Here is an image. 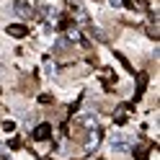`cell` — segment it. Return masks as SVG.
Listing matches in <instances>:
<instances>
[{
	"label": "cell",
	"instance_id": "6da1fadb",
	"mask_svg": "<svg viewBox=\"0 0 160 160\" xmlns=\"http://www.w3.org/2000/svg\"><path fill=\"white\" fill-rule=\"evenodd\" d=\"M111 152H129V139H124L122 132L111 134Z\"/></svg>",
	"mask_w": 160,
	"mask_h": 160
},
{
	"label": "cell",
	"instance_id": "7a4b0ae2",
	"mask_svg": "<svg viewBox=\"0 0 160 160\" xmlns=\"http://www.w3.org/2000/svg\"><path fill=\"white\" fill-rule=\"evenodd\" d=\"M13 13L18 18H28V16H31V8H28L26 0H13Z\"/></svg>",
	"mask_w": 160,
	"mask_h": 160
},
{
	"label": "cell",
	"instance_id": "3957f363",
	"mask_svg": "<svg viewBox=\"0 0 160 160\" xmlns=\"http://www.w3.org/2000/svg\"><path fill=\"white\" fill-rule=\"evenodd\" d=\"M8 34L16 36V39H23V36L28 34V28H26L23 23H11V26H8Z\"/></svg>",
	"mask_w": 160,
	"mask_h": 160
},
{
	"label": "cell",
	"instance_id": "277c9868",
	"mask_svg": "<svg viewBox=\"0 0 160 160\" xmlns=\"http://www.w3.org/2000/svg\"><path fill=\"white\" fill-rule=\"evenodd\" d=\"M49 137H52V127L49 124H39L34 129V139H49Z\"/></svg>",
	"mask_w": 160,
	"mask_h": 160
},
{
	"label": "cell",
	"instance_id": "5b68a950",
	"mask_svg": "<svg viewBox=\"0 0 160 160\" xmlns=\"http://www.w3.org/2000/svg\"><path fill=\"white\" fill-rule=\"evenodd\" d=\"M80 122L88 124V127H96V114H83V116H80Z\"/></svg>",
	"mask_w": 160,
	"mask_h": 160
},
{
	"label": "cell",
	"instance_id": "8992f818",
	"mask_svg": "<svg viewBox=\"0 0 160 160\" xmlns=\"http://www.w3.org/2000/svg\"><path fill=\"white\" fill-rule=\"evenodd\" d=\"M96 145H98V132H91L88 134V150H96Z\"/></svg>",
	"mask_w": 160,
	"mask_h": 160
},
{
	"label": "cell",
	"instance_id": "52a82bcc",
	"mask_svg": "<svg viewBox=\"0 0 160 160\" xmlns=\"http://www.w3.org/2000/svg\"><path fill=\"white\" fill-rule=\"evenodd\" d=\"M134 155H137V160H147V150H145V147H139Z\"/></svg>",
	"mask_w": 160,
	"mask_h": 160
},
{
	"label": "cell",
	"instance_id": "ba28073f",
	"mask_svg": "<svg viewBox=\"0 0 160 160\" xmlns=\"http://www.w3.org/2000/svg\"><path fill=\"white\" fill-rule=\"evenodd\" d=\"M72 13H75L78 18H85V11H83V8H80V5H72Z\"/></svg>",
	"mask_w": 160,
	"mask_h": 160
},
{
	"label": "cell",
	"instance_id": "9c48e42d",
	"mask_svg": "<svg viewBox=\"0 0 160 160\" xmlns=\"http://www.w3.org/2000/svg\"><path fill=\"white\" fill-rule=\"evenodd\" d=\"M70 39H72V42H80V34L75 31V28H70Z\"/></svg>",
	"mask_w": 160,
	"mask_h": 160
},
{
	"label": "cell",
	"instance_id": "30bf717a",
	"mask_svg": "<svg viewBox=\"0 0 160 160\" xmlns=\"http://www.w3.org/2000/svg\"><path fill=\"white\" fill-rule=\"evenodd\" d=\"M3 129H5V132H13L16 124H13V122H5V124H3Z\"/></svg>",
	"mask_w": 160,
	"mask_h": 160
},
{
	"label": "cell",
	"instance_id": "8fae6325",
	"mask_svg": "<svg viewBox=\"0 0 160 160\" xmlns=\"http://www.w3.org/2000/svg\"><path fill=\"white\" fill-rule=\"evenodd\" d=\"M119 3H122V0H111V5H119Z\"/></svg>",
	"mask_w": 160,
	"mask_h": 160
},
{
	"label": "cell",
	"instance_id": "7c38bea8",
	"mask_svg": "<svg viewBox=\"0 0 160 160\" xmlns=\"http://www.w3.org/2000/svg\"><path fill=\"white\" fill-rule=\"evenodd\" d=\"M0 93H3V91H0Z\"/></svg>",
	"mask_w": 160,
	"mask_h": 160
}]
</instances>
